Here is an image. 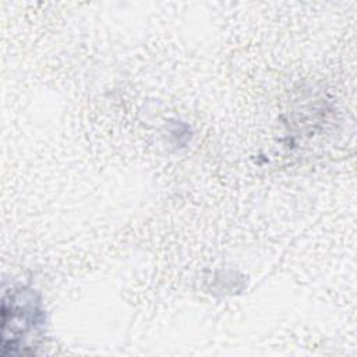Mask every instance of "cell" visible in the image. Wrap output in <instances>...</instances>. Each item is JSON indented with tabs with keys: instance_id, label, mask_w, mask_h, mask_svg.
I'll use <instances>...</instances> for the list:
<instances>
[{
	"instance_id": "1",
	"label": "cell",
	"mask_w": 357,
	"mask_h": 357,
	"mask_svg": "<svg viewBox=\"0 0 357 357\" xmlns=\"http://www.w3.org/2000/svg\"><path fill=\"white\" fill-rule=\"evenodd\" d=\"M1 315L3 353H32L45 325L43 308L35 291L20 287L4 294Z\"/></svg>"
}]
</instances>
